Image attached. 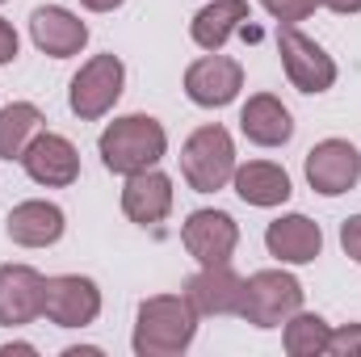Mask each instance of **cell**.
Returning <instances> with one entry per match:
<instances>
[{
	"instance_id": "obj_1",
	"label": "cell",
	"mask_w": 361,
	"mask_h": 357,
	"mask_svg": "<svg viewBox=\"0 0 361 357\" xmlns=\"http://www.w3.org/2000/svg\"><path fill=\"white\" fill-rule=\"evenodd\" d=\"M197 337V311L185 294H156L139 303L135 315V353L139 357H177Z\"/></svg>"
},
{
	"instance_id": "obj_2",
	"label": "cell",
	"mask_w": 361,
	"mask_h": 357,
	"mask_svg": "<svg viewBox=\"0 0 361 357\" xmlns=\"http://www.w3.org/2000/svg\"><path fill=\"white\" fill-rule=\"evenodd\" d=\"M97 152H101V164L118 177H130V173H143V169H156L169 152V135L164 126L152 118V114H126V118H114L101 139H97Z\"/></svg>"
},
{
	"instance_id": "obj_3",
	"label": "cell",
	"mask_w": 361,
	"mask_h": 357,
	"mask_svg": "<svg viewBox=\"0 0 361 357\" xmlns=\"http://www.w3.org/2000/svg\"><path fill=\"white\" fill-rule=\"evenodd\" d=\"M180 177L189 181V189H197V193H214V189H223L235 177V143H231L227 126L210 122V126H197L185 139V147H180Z\"/></svg>"
},
{
	"instance_id": "obj_4",
	"label": "cell",
	"mask_w": 361,
	"mask_h": 357,
	"mask_svg": "<svg viewBox=\"0 0 361 357\" xmlns=\"http://www.w3.org/2000/svg\"><path fill=\"white\" fill-rule=\"evenodd\" d=\"M294 311H302V286L286 269H261L244 282V307L240 315L252 328H281Z\"/></svg>"
},
{
	"instance_id": "obj_5",
	"label": "cell",
	"mask_w": 361,
	"mask_h": 357,
	"mask_svg": "<svg viewBox=\"0 0 361 357\" xmlns=\"http://www.w3.org/2000/svg\"><path fill=\"white\" fill-rule=\"evenodd\" d=\"M126 85V68L118 55H92L89 63H80V72L72 76V89H68V105L80 122H97L105 118Z\"/></svg>"
},
{
	"instance_id": "obj_6",
	"label": "cell",
	"mask_w": 361,
	"mask_h": 357,
	"mask_svg": "<svg viewBox=\"0 0 361 357\" xmlns=\"http://www.w3.org/2000/svg\"><path fill=\"white\" fill-rule=\"evenodd\" d=\"M277 55H281L286 80L298 92H328L336 85V59L315 38H307L298 25L277 30Z\"/></svg>"
},
{
	"instance_id": "obj_7",
	"label": "cell",
	"mask_w": 361,
	"mask_h": 357,
	"mask_svg": "<svg viewBox=\"0 0 361 357\" xmlns=\"http://www.w3.org/2000/svg\"><path fill=\"white\" fill-rule=\"evenodd\" d=\"M42 315L55 328H89L92 320L101 315V290H97V282L80 277V273L47 277V286H42Z\"/></svg>"
},
{
	"instance_id": "obj_8",
	"label": "cell",
	"mask_w": 361,
	"mask_h": 357,
	"mask_svg": "<svg viewBox=\"0 0 361 357\" xmlns=\"http://www.w3.org/2000/svg\"><path fill=\"white\" fill-rule=\"evenodd\" d=\"M180 244L197 265H227L240 244V223L227 210H193L180 227Z\"/></svg>"
},
{
	"instance_id": "obj_9",
	"label": "cell",
	"mask_w": 361,
	"mask_h": 357,
	"mask_svg": "<svg viewBox=\"0 0 361 357\" xmlns=\"http://www.w3.org/2000/svg\"><path fill=\"white\" fill-rule=\"evenodd\" d=\"M244 89V68H240V59H227V55H219V51H210V55H202V59H193L189 68H185V92H189V101L193 105H202V109H223V105H231L235 97Z\"/></svg>"
},
{
	"instance_id": "obj_10",
	"label": "cell",
	"mask_w": 361,
	"mask_h": 357,
	"mask_svg": "<svg viewBox=\"0 0 361 357\" xmlns=\"http://www.w3.org/2000/svg\"><path fill=\"white\" fill-rule=\"evenodd\" d=\"M361 181V152L349 139H324L307 152V185L324 198H341Z\"/></svg>"
},
{
	"instance_id": "obj_11",
	"label": "cell",
	"mask_w": 361,
	"mask_h": 357,
	"mask_svg": "<svg viewBox=\"0 0 361 357\" xmlns=\"http://www.w3.org/2000/svg\"><path fill=\"white\" fill-rule=\"evenodd\" d=\"M21 169L30 173V181H38L47 189H68V185H76V177H80V152H76L72 139H63L55 131H42L25 147Z\"/></svg>"
},
{
	"instance_id": "obj_12",
	"label": "cell",
	"mask_w": 361,
	"mask_h": 357,
	"mask_svg": "<svg viewBox=\"0 0 361 357\" xmlns=\"http://www.w3.org/2000/svg\"><path fill=\"white\" fill-rule=\"evenodd\" d=\"M185 298L197 315H240L244 307V277L227 265H202L185 282Z\"/></svg>"
},
{
	"instance_id": "obj_13",
	"label": "cell",
	"mask_w": 361,
	"mask_h": 357,
	"mask_svg": "<svg viewBox=\"0 0 361 357\" xmlns=\"http://www.w3.org/2000/svg\"><path fill=\"white\" fill-rule=\"evenodd\" d=\"M30 38H34V47H38L42 55H51V59H72V55L85 51L89 25H85L76 13L59 8V4H38V8L30 13Z\"/></svg>"
},
{
	"instance_id": "obj_14",
	"label": "cell",
	"mask_w": 361,
	"mask_h": 357,
	"mask_svg": "<svg viewBox=\"0 0 361 357\" xmlns=\"http://www.w3.org/2000/svg\"><path fill=\"white\" fill-rule=\"evenodd\" d=\"M47 277L34 265H0V328H25L42 315Z\"/></svg>"
},
{
	"instance_id": "obj_15",
	"label": "cell",
	"mask_w": 361,
	"mask_h": 357,
	"mask_svg": "<svg viewBox=\"0 0 361 357\" xmlns=\"http://www.w3.org/2000/svg\"><path fill=\"white\" fill-rule=\"evenodd\" d=\"M173 210V177L160 173V169H143V173H130L122 185V214L139 227H156L164 223Z\"/></svg>"
},
{
	"instance_id": "obj_16",
	"label": "cell",
	"mask_w": 361,
	"mask_h": 357,
	"mask_svg": "<svg viewBox=\"0 0 361 357\" xmlns=\"http://www.w3.org/2000/svg\"><path fill=\"white\" fill-rule=\"evenodd\" d=\"M4 231L13 244L21 248H51L63 240L68 231V219L55 202H42V198H30V202H17L4 219Z\"/></svg>"
},
{
	"instance_id": "obj_17",
	"label": "cell",
	"mask_w": 361,
	"mask_h": 357,
	"mask_svg": "<svg viewBox=\"0 0 361 357\" xmlns=\"http://www.w3.org/2000/svg\"><path fill=\"white\" fill-rule=\"evenodd\" d=\"M265 248L281 265H311L324 253V231L307 214H281L265 227Z\"/></svg>"
},
{
	"instance_id": "obj_18",
	"label": "cell",
	"mask_w": 361,
	"mask_h": 357,
	"mask_svg": "<svg viewBox=\"0 0 361 357\" xmlns=\"http://www.w3.org/2000/svg\"><path fill=\"white\" fill-rule=\"evenodd\" d=\"M240 131L257 147H281V143L294 139V118H290V109L273 92H257L240 109Z\"/></svg>"
},
{
	"instance_id": "obj_19",
	"label": "cell",
	"mask_w": 361,
	"mask_h": 357,
	"mask_svg": "<svg viewBox=\"0 0 361 357\" xmlns=\"http://www.w3.org/2000/svg\"><path fill=\"white\" fill-rule=\"evenodd\" d=\"M248 21H252L248 0H210L206 8L193 13L189 38H193L202 51H223V42H227L231 34H240Z\"/></svg>"
},
{
	"instance_id": "obj_20",
	"label": "cell",
	"mask_w": 361,
	"mask_h": 357,
	"mask_svg": "<svg viewBox=\"0 0 361 357\" xmlns=\"http://www.w3.org/2000/svg\"><path fill=\"white\" fill-rule=\"evenodd\" d=\"M235 193L248 202V206H281L294 189H290V173L273 160H248V164H235Z\"/></svg>"
},
{
	"instance_id": "obj_21",
	"label": "cell",
	"mask_w": 361,
	"mask_h": 357,
	"mask_svg": "<svg viewBox=\"0 0 361 357\" xmlns=\"http://www.w3.org/2000/svg\"><path fill=\"white\" fill-rule=\"evenodd\" d=\"M42 109L34 101H13L0 109V160H21L25 147L42 135Z\"/></svg>"
},
{
	"instance_id": "obj_22",
	"label": "cell",
	"mask_w": 361,
	"mask_h": 357,
	"mask_svg": "<svg viewBox=\"0 0 361 357\" xmlns=\"http://www.w3.org/2000/svg\"><path fill=\"white\" fill-rule=\"evenodd\" d=\"M328 337H332V328H328L324 315H315V311H294V315L286 320L281 345H286L290 357H319V353H328Z\"/></svg>"
},
{
	"instance_id": "obj_23",
	"label": "cell",
	"mask_w": 361,
	"mask_h": 357,
	"mask_svg": "<svg viewBox=\"0 0 361 357\" xmlns=\"http://www.w3.org/2000/svg\"><path fill=\"white\" fill-rule=\"evenodd\" d=\"M265 8H269L273 17L281 21V25H294V21H307L315 8H319V0H261Z\"/></svg>"
},
{
	"instance_id": "obj_24",
	"label": "cell",
	"mask_w": 361,
	"mask_h": 357,
	"mask_svg": "<svg viewBox=\"0 0 361 357\" xmlns=\"http://www.w3.org/2000/svg\"><path fill=\"white\" fill-rule=\"evenodd\" d=\"M328 353L336 357H361V324H345L328 337Z\"/></svg>"
},
{
	"instance_id": "obj_25",
	"label": "cell",
	"mask_w": 361,
	"mask_h": 357,
	"mask_svg": "<svg viewBox=\"0 0 361 357\" xmlns=\"http://www.w3.org/2000/svg\"><path fill=\"white\" fill-rule=\"evenodd\" d=\"M341 248H345L349 261L361 265V214H349V219L341 223Z\"/></svg>"
},
{
	"instance_id": "obj_26",
	"label": "cell",
	"mask_w": 361,
	"mask_h": 357,
	"mask_svg": "<svg viewBox=\"0 0 361 357\" xmlns=\"http://www.w3.org/2000/svg\"><path fill=\"white\" fill-rule=\"evenodd\" d=\"M13 59H17V30L0 17V68L13 63Z\"/></svg>"
},
{
	"instance_id": "obj_27",
	"label": "cell",
	"mask_w": 361,
	"mask_h": 357,
	"mask_svg": "<svg viewBox=\"0 0 361 357\" xmlns=\"http://www.w3.org/2000/svg\"><path fill=\"white\" fill-rule=\"evenodd\" d=\"M319 4L332 8V13H341V17H345V13H361V0H319Z\"/></svg>"
},
{
	"instance_id": "obj_28",
	"label": "cell",
	"mask_w": 361,
	"mask_h": 357,
	"mask_svg": "<svg viewBox=\"0 0 361 357\" xmlns=\"http://www.w3.org/2000/svg\"><path fill=\"white\" fill-rule=\"evenodd\" d=\"M80 4H85L89 13H114V8H118V4H126V0H80Z\"/></svg>"
},
{
	"instance_id": "obj_29",
	"label": "cell",
	"mask_w": 361,
	"mask_h": 357,
	"mask_svg": "<svg viewBox=\"0 0 361 357\" xmlns=\"http://www.w3.org/2000/svg\"><path fill=\"white\" fill-rule=\"evenodd\" d=\"M0 4H4V0H0Z\"/></svg>"
}]
</instances>
